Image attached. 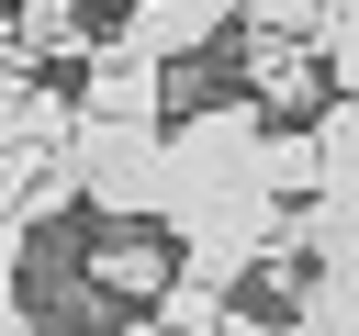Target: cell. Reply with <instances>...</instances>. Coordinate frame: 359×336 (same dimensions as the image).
I'll use <instances>...</instances> for the list:
<instances>
[{
    "instance_id": "9a60e30c",
    "label": "cell",
    "mask_w": 359,
    "mask_h": 336,
    "mask_svg": "<svg viewBox=\"0 0 359 336\" xmlns=\"http://www.w3.org/2000/svg\"><path fill=\"white\" fill-rule=\"evenodd\" d=\"M0 45H22V34H11V0H0Z\"/></svg>"
},
{
    "instance_id": "7c38bea8",
    "label": "cell",
    "mask_w": 359,
    "mask_h": 336,
    "mask_svg": "<svg viewBox=\"0 0 359 336\" xmlns=\"http://www.w3.org/2000/svg\"><path fill=\"white\" fill-rule=\"evenodd\" d=\"M45 168H56V157H34V146H0V213H22V190H34Z\"/></svg>"
},
{
    "instance_id": "3957f363",
    "label": "cell",
    "mask_w": 359,
    "mask_h": 336,
    "mask_svg": "<svg viewBox=\"0 0 359 336\" xmlns=\"http://www.w3.org/2000/svg\"><path fill=\"white\" fill-rule=\"evenodd\" d=\"M258 146H269V112L258 101H202L168 123V179L180 202L191 190H258Z\"/></svg>"
},
{
    "instance_id": "7a4b0ae2",
    "label": "cell",
    "mask_w": 359,
    "mask_h": 336,
    "mask_svg": "<svg viewBox=\"0 0 359 336\" xmlns=\"http://www.w3.org/2000/svg\"><path fill=\"white\" fill-rule=\"evenodd\" d=\"M168 246H180V269L191 280H247V269H280V258H303L292 246V202L280 190H191V202H168Z\"/></svg>"
},
{
    "instance_id": "277c9868",
    "label": "cell",
    "mask_w": 359,
    "mask_h": 336,
    "mask_svg": "<svg viewBox=\"0 0 359 336\" xmlns=\"http://www.w3.org/2000/svg\"><path fill=\"white\" fill-rule=\"evenodd\" d=\"M224 34H236V0H123V22H112V45L123 56H157V67H191Z\"/></svg>"
},
{
    "instance_id": "ba28073f",
    "label": "cell",
    "mask_w": 359,
    "mask_h": 336,
    "mask_svg": "<svg viewBox=\"0 0 359 336\" xmlns=\"http://www.w3.org/2000/svg\"><path fill=\"white\" fill-rule=\"evenodd\" d=\"M146 314H157L168 336H224V314H236V291H224V280H191V269H180V280H168V291H157Z\"/></svg>"
},
{
    "instance_id": "8fae6325",
    "label": "cell",
    "mask_w": 359,
    "mask_h": 336,
    "mask_svg": "<svg viewBox=\"0 0 359 336\" xmlns=\"http://www.w3.org/2000/svg\"><path fill=\"white\" fill-rule=\"evenodd\" d=\"M22 246H34V224L0 213V314H22V291H34V258H22Z\"/></svg>"
},
{
    "instance_id": "8992f818",
    "label": "cell",
    "mask_w": 359,
    "mask_h": 336,
    "mask_svg": "<svg viewBox=\"0 0 359 336\" xmlns=\"http://www.w3.org/2000/svg\"><path fill=\"white\" fill-rule=\"evenodd\" d=\"M236 67H247L258 112H280V123H292V112H303V123L325 112V101H314V90H325V56H314V34H247V56H236Z\"/></svg>"
},
{
    "instance_id": "9c48e42d",
    "label": "cell",
    "mask_w": 359,
    "mask_h": 336,
    "mask_svg": "<svg viewBox=\"0 0 359 336\" xmlns=\"http://www.w3.org/2000/svg\"><path fill=\"white\" fill-rule=\"evenodd\" d=\"M314 56H325V78L359 101V0H337V11L314 22Z\"/></svg>"
},
{
    "instance_id": "52a82bcc",
    "label": "cell",
    "mask_w": 359,
    "mask_h": 336,
    "mask_svg": "<svg viewBox=\"0 0 359 336\" xmlns=\"http://www.w3.org/2000/svg\"><path fill=\"white\" fill-rule=\"evenodd\" d=\"M258 190H325V146H314V123H280L269 112V146H258Z\"/></svg>"
},
{
    "instance_id": "5b68a950",
    "label": "cell",
    "mask_w": 359,
    "mask_h": 336,
    "mask_svg": "<svg viewBox=\"0 0 359 336\" xmlns=\"http://www.w3.org/2000/svg\"><path fill=\"white\" fill-rule=\"evenodd\" d=\"M168 280H180V246H168V235H135V224H123V235H90V246H79V291H90V302H157Z\"/></svg>"
},
{
    "instance_id": "2e32d148",
    "label": "cell",
    "mask_w": 359,
    "mask_h": 336,
    "mask_svg": "<svg viewBox=\"0 0 359 336\" xmlns=\"http://www.w3.org/2000/svg\"><path fill=\"white\" fill-rule=\"evenodd\" d=\"M123 336H168V325H157V314H146V325H123Z\"/></svg>"
},
{
    "instance_id": "30bf717a",
    "label": "cell",
    "mask_w": 359,
    "mask_h": 336,
    "mask_svg": "<svg viewBox=\"0 0 359 336\" xmlns=\"http://www.w3.org/2000/svg\"><path fill=\"white\" fill-rule=\"evenodd\" d=\"M337 0H236V34H314Z\"/></svg>"
},
{
    "instance_id": "4fadbf2b",
    "label": "cell",
    "mask_w": 359,
    "mask_h": 336,
    "mask_svg": "<svg viewBox=\"0 0 359 336\" xmlns=\"http://www.w3.org/2000/svg\"><path fill=\"white\" fill-rule=\"evenodd\" d=\"M0 336H45V314H34V302H22V314H0Z\"/></svg>"
},
{
    "instance_id": "5bb4252c",
    "label": "cell",
    "mask_w": 359,
    "mask_h": 336,
    "mask_svg": "<svg viewBox=\"0 0 359 336\" xmlns=\"http://www.w3.org/2000/svg\"><path fill=\"white\" fill-rule=\"evenodd\" d=\"M269 336H314V325H303V314H280V325H269Z\"/></svg>"
},
{
    "instance_id": "6da1fadb",
    "label": "cell",
    "mask_w": 359,
    "mask_h": 336,
    "mask_svg": "<svg viewBox=\"0 0 359 336\" xmlns=\"http://www.w3.org/2000/svg\"><path fill=\"white\" fill-rule=\"evenodd\" d=\"M67 179L101 224H168L180 179H168V123H112V112H79L67 134Z\"/></svg>"
}]
</instances>
